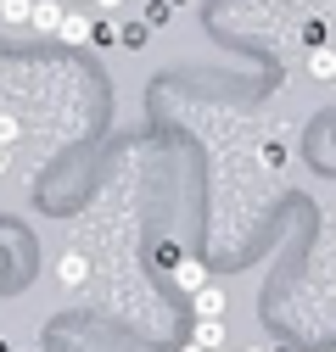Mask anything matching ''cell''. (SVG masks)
Here are the masks:
<instances>
[{
  "mask_svg": "<svg viewBox=\"0 0 336 352\" xmlns=\"http://www.w3.org/2000/svg\"><path fill=\"white\" fill-rule=\"evenodd\" d=\"M213 352H230V346H213Z\"/></svg>",
  "mask_w": 336,
  "mask_h": 352,
  "instance_id": "cell-12",
  "label": "cell"
},
{
  "mask_svg": "<svg viewBox=\"0 0 336 352\" xmlns=\"http://www.w3.org/2000/svg\"><path fill=\"white\" fill-rule=\"evenodd\" d=\"M90 34H96V23H90V12H62V28H56V39H67V45H90Z\"/></svg>",
  "mask_w": 336,
  "mask_h": 352,
  "instance_id": "cell-1",
  "label": "cell"
},
{
  "mask_svg": "<svg viewBox=\"0 0 336 352\" xmlns=\"http://www.w3.org/2000/svg\"><path fill=\"white\" fill-rule=\"evenodd\" d=\"M28 17H34V0H0V23L28 28Z\"/></svg>",
  "mask_w": 336,
  "mask_h": 352,
  "instance_id": "cell-7",
  "label": "cell"
},
{
  "mask_svg": "<svg viewBox=\"0 0 336 352\" xmlns=\"http://www.w3.org/2000/svg\"><path fill=\"white\" fill-rule=\"evenodd\" d=\"M168 6H180V0H168Z\"/></svg>",
  "mask_w": 336,
  "mask_h": 352,
  "instance_id": "cell-13",
  "label": "cell"
},
{
  "mask_svg": "<svg viewBox=\"0 0 336 352\" xmlns=\"http://www.w3.org/2000/svg\"><path fill=\"white\" fill-rule=\"evenodd\" d=\"M191 341H196L202 352H213V346H224V324H219V319H196V324H191Z\"/></svg>",
  "mask_w": 336,
  "mask_h": 352,
  "instance_id": "cell-5",
  "label": "cell"
},
{
  "mask_svg": "<svg viewBox=\"0 0 336 352\" xmlns=\"http://www.w3.org/2000/svg\"><path fill=\"white\" fill-rule=\"evenodd\" d=\"M56 280H62L67 291H78L84 280H90V257H84V252H62V257H56Z\"/></svg>",
  "mask_w": 336,
  "mask_h": 352,
  "instance_id": "cell-2",
  "label": "cell"
},
{
  "mask_svg": "<svg viewBox=\"0 0 336 352\" xmlns=\"http://www.w3.org/2000/svg\"><path fill=\"white\" fill-rule=\"evenodd\" d=\"M174 280H180V291H191V296H196V291L207 285V263H196V257H180V263H174Z\"/></svg>",
  "mask_w": 336,
  "mask_h": 352,
  "instance_id": "cell-4",
  "label": "cell"
},
{
  "mask_svg": "<svg viewBox=\"0 0 336 352\" xmlns=\"http://www.w3.org/2000/svg\"><path fill=\"white\" fill-rule=\"evenodd\" d=\"M62 12H67L62 0H34V17H28V28H34V34H56V28H62Z\"/></svg>",
  "mask_w": 336,
  "mask_h": 352,
  "instance_id": "cell-3",
  "label": "cell"
},
{
  "mask_svg": "<svg viewBox=\"0 0 336 352\" xmlns=\"http://www.w3.org/2000/svg\"><path fill=\"white\" fill-rule=\"evenodd\" d=\"M118 6H123V0H90V12H101V17H107V12H118Z\"/></svg>",
  "mask_w": 336,
  "mask_h": 352,
  "instance_id": "cell-10",
  "label": "cell"
},
{
  "mask_svg": "<svg viewBox=\"0 0 336 352\" xmlns=\"http://www.w3.org/2000/svg\"><path fill=\"white\" fill-rule=\"evenodd\" d=\"M241 352H269V346H241Z\"/></svg>",
  "mask_w": 336,
  "mask_h": 352,
  "instance_id": "cell-11",
  "label": "cell"
},
{
  "mask_svg": "<svg viewBox=\"0 0 336 352\" xmlns=\"http://www.w3.org/2000/svg\"><path fill=\"white\" fill-rule=\"evenodd\" d=\"M196 319H224V291L219 285H202L196 291Z\"/></svg>",
  "mask_w": 336,
  "mask_h": 352,
  "instance_id": "cell-6",
  "label": "cell"
},
{
  "mask_svg": "<svg viewBox=\"0 0 336 352\" xmlns=\"http://www.w3.org/2000/svg\"><path fill=\"white\" fill-rule=\"evenodd\" d=\"M17 135H23V123H17L12 112H0V151H12V146H17Z\"/></svg>",
  "mask_w": 336,
  "mask_h": 352,
  "instance_id": "cell-8",
  "label": "cell"
},
{
  "mask_svg": "<svg viewBox=\"0 0 336 352\" xmlns=\"http://www.w3.org/2000/svg\"><path fill=\"white\" fill-rule=\"evenodd\" d=\"M168 12H174L168 0H151V6H146V28H162V23H168Z\"/></svg>",
  "mask_w": 336,
  "mask_h": 352,
  "instance_id": "cell-9",
  "label": "cell"
}]
</instances>
